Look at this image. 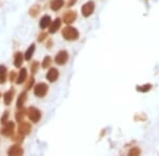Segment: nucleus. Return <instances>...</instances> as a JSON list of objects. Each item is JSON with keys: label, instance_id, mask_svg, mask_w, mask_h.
Wrapping results in <instances>:
<instances>
[{"label": "nucleus", "instance_id": "obj_23", "mask_svg": "<svg viewBox=\"0 0 159 156\" xmlns=\"http://www.w3.org/2000/svg\"><path fill=\"white\" fill-rule=\"evenodd\" d=\"M51 58L49 57V56H47V57H45L43 58V69H47V68H49L50 65H51Z\"/></svg>", "mask_w": 159, "mask_h": 156}, {"label": "nucleus", "instance_id": "obj_7", "mask_svg": "<svg viewBox=\"0 0 159 156\" xmlns=\"http://www.w3.org/2000/svg\"><path fill=\"white\" fill-rule=\"evenodd\" d=\"M76 19V13L73 12V11H68L67 13H65L64 14V17H63V20L65 23L67 24H70L72 23V22L75 21Z\"/></svg>", "mask_w": 159, "mask_h": 156}, {"label": "nucleus", "instance_id": "obj_19", "mask_svg": "<svg viewBox=\"0 0 159 156\" xmlns=\"http://www.w3.org/2000/svg\"><path fill=\"white\" fill-rule=\"evenodd\" d=\"M7 79V68L4 65H0V83H4Z\"/></svg>", "mask_w": 159, "mask_h": 156}, {"label": "nucleus", "instance_id": "obj_3", "mask_svg": "<svg viewBox=\"0 0 159 156\" xmlns=\"http://www.w3.org/2000/svg\"><path fill=\"white\" fill-rule=\"evenodd\" d=\"M47 92H48V86L43 82L36 84L34 88V94L37 97H43L47 94Z\"/></svg>", "mask_w": 159, "mask_h": 156}, {"label": "nucleus", "instance_id": "obj_31", "mask_svg": "<svg viewBox=\"0 0 159 156\" xmlns=\"http://www.w3.org/2000/svg\"><path fill=\"white\" fill-rule=\"evenodd\" d=\"M12 139H14L15 141H18V142H21L22 140H24V139H22V136H21V137H20V136H16V137L12 138Z\"/></svg>", "mask_w": 159, "mask_h": 156}, {"label": "nucleus", "instance_id": "obj_5", "mask_svg": "<svg viewBox=\"0 0 159 156\" xmlns=\"http://www.w3.org/2000/svg\"><path fill=\"white\" fill-rule=\"evenodd\" d=\"M68 60V53L66 51H61V52L57 53V55L55 56V62L57 65H65Z\"/></svg>", "mask_w": 159, "mask_h": 156}, {"label": "nucleus", "instance_id": "obj_21", "mask_svg": "<svg viewBox=\"0 0 159 156\" xmlns=\"http://www.w3.org/2000/svg\"><path fill=\"white\" fill-rule=\"evenodd\" d=\"M25 111L24 109H21V111H18L16 113V121L21 122L22 120L25 118Z\"/></svg>", "mask_w": 159, "mask_h": 156}, {"label": "nucleus", "instance_id": "obj_6", "mask_svg": "<svg viewBox=\"0 0 159 156\" xmlns=\"http://www.w3.org/2000/svg\"><path fill=\"white\" fill-rule=\"evenodd\" d=\"M14 128H15V124L13 121H7V124H4V127L2 129V135L4 136H11L14 132Z\"/></svg>", "mask_w": 159, "mask_h": 156}, {"label": "nucleus", "instance_id": "obj_4", "mask_svg": "<svg viewBox=\"0 0 159 156\" xmlns=\"http://www.w3.org/2000/svg\"><path fill=\"white\" fill-rule=\"evenodd\" d=\"M94 11V3L92 1H89L82 6V14L84 17H89Z\"/></svg>", "mask_w": 159, "mask_h": 156}, {"label": "nucleus", "instance_id": "obj_18", "mask_svg": "<svg viewBox=\"0 0 159 156\" xmlns=\"http://www.w3.org/2000/svg\"><path fill=\"white\" fill-rule=\"evenodd\" d=\"M34 51H35V44H31L30 48H28L27 52H25V60H28V61L31 60V58H32L33 54H34Z\"/></svg>", "mask_w": 159, "mask_h": 156}, {"label": "nucleus", "instance_id": "obj_9", "mask_svg": "<svg viewBox=\"0 0 159 156\" xmlns=\"http://www.w3.org/2000/svg\"><path fill=\"white\" fill-rule=\"evenodd\" d=\"M31 132V124L29 122H20L18 126V133L20 135H28Z\"/></svg>", "mask_w": 159, "mask_h": 156}, {"label": "nucleus", "instance_id": "obj_13", "mask_svg": "<svg viewBox=\"0 0 159 156\" xmlns=\"http://www.w3.org/2000/svg\"><path fill=\"white\" fill-rule=\"evenodd\" d=\"M51 24V17L48 15H45L39 21V27L40 29H47L48 27H50Z\"/></svg>", "mask_w": 159, "mask_h": 156}, {"label": "nucleus", "instance_id": "obj_29", "mask_svg": "<svg viewBox=\"0 0 159 156\" xmlns=\"http://www.w3.org/2000/svg\"><path fill=\"white\" fill-rule=\"evenodd\" d=\"M10 79H11V81L15 80L16 79V73L13 71V72H11V74H10Z\"/></svg>", "mask_w": 159, "mask_h": 156}, {"label": "nucleus", "instance_id": "obj_30", "mask_svg": "<svg viewBox=\"0 0 159 156\" xmlns=\"http://www.w3.org/2000/svg\"><path fill=\"white\" fill-rule=\"evenodd\" d=\"M75 2H76V0H68L67 6H72L73 4H75Z\"/></svg>", "mask_w": 159, "mask_h": 156}, {"label": "nucleus", "instance_id": "obj_32", "mask_svg": "<svg viewBox=\"0 0 159 156\" xmlns=\"http://www.w3.org/2000/svg\"><path fill=\"white\" fill-rule=\"evenodd\" d=\"M0 97H1V94H0Z\"/></svg>", "mask_w": 159, "mask_h": 156}, {"label": "nucleus", "instance_id": "obj_16", "mask_svg": "<svg viewBox=\"0 0 159 156\" xmlns=\"http://www.w3.org/2000/svg\"><path fill=\"white\" fill-rule=\"evenodd\" d=\"M25 100H27V93H25V92H22V93H20L18 99H17V108L21 109L22 107H24Z\"/></svg>", "mask_w": 159, "mask_h": 156}, {"label": "nucleus", "instance_id": "obj_22", "mask_svg": "<svg viewBox=\"0 0 159 156\" xmlns=\"http://www.w3.org/2000/svg\"><path fill=\"white\" fill-rule=\"evenodd\" d=\"M140 154H141V150L139 149V148H137V147L130 149L129 152V155H132V156H138Z\"/></svg>", "mask_w": 159, "mask_h": 156}, {"label": "nucleus", "instance_id": "obj_12", "mask_svg": "<svg viewBox=\"0 0 159 156\" xmlns=\"http://www.w3.org/2000/svg\"><path fill=\"white\" fill-rule=\"evenodd\" d=\"M27 76H28L27 69L22 68L21 70H20L19 74H18V77L16 78V83H17V84H20V83L25 82V79H27Z\"/></svg>", "mask_w": 159, "mask_h": 156}, {"label": "nucleus", "instance_id": "obj_28", "mask_svg": "<svg viewBox=\"0 0 159 156\" xmlns=\"http://www.w3.org/2000/svg\"><path fill=\"white\" fill-rule=\"evenodd\" d=\"M46 37H47V34H46V33H42V34L38 36V41H43Z\"/></svg>", "mask_w": 159, "mask_h": 156}, {"label": "nucleus", "instance_id": "obj_2", "mask_svg": "<svg viewBox=\"0 0 159 156\" xmlns=\"http://www.w3.org/2000/svg\"><path fill=\"white\" fill-rule=\"evenodd\" d=\"M28 116H29L31 121L38 122L40 117H42V113H40V111L38 109L34 108V107H30V108L28 109Z\"/></svg>", "mask_w": 159, "mask_h": 156}, {"label": "nucleus", "instance_id": "obj_26", "mask_svg": "<svg viewBox=\"0 0 159 156\" xmlns=\"http://www.w3.org/2000/svg\"><path fill=\"white\" fill-rule=\"evenodd\" d=\"M33 83H34V78L31 77V78H30V80L27 82V86H25V89H27V90H29V89L31 88V86H33Z\"/></svg>", "mask_w": 159, "mask_h": 156}, {"label": "nucleus", "instance_id": "obj_1", "mask_svg": "<svg viewBox=\"0 0 159 156\" xmlns=\"http://www.w3.org/2000/svg\"><path fill=\"white\" fill-rule=\"evenodd\" d=\"M61 35L66 40L72 41V40H76L79 38V31L73 27H66L61 31Z\"/></svg>", "mask_w": 159, "mask_h": 156}, {"label": "nucleus", "instance_id": "obj_25", "mask_svg": "<svg viewBox=\"0 0 159 156\" xmlns=\"http://www.w3.org/2000/svg\"><path fill=\"white\" fill-rule=\"evenodd\" d=\"M7 117H9V112H4V114L1 117V124H4L7 122Z\"/></svg>", "mask_w": 159, "mask_h": 156}, {"label": "nucleus", "instance_id": "obj_15", "mask_svg": "<svg viewBox=\"0 0 159 156\" xmlns=\"http://www.w3.org/2000/svg\"><path fill=\"white\" fill-rule=\"evenodd\" d=\"M22 61H24V57H22V54L20 52H17L15 54V57H14V65L16 68H20L22 65Z\"/></svg>", "mask_w": 159, "mask_h": 156}, {"label": "nucleus", "instance_id": "obj_27", "mask_svg": "<svg viewBox=\"0 0 159 156\" xmlns=\"http://www.w3.org/2000/svg\"><path fill=\"white\" fill-rule=\"evenodd\" d=\"M32 72L33 73H35L37 71V69H38V62H36V61H34V62H33V65H32Z\"/></svg>", "mask_w": 159, "mask_h": 156}, {"label": "nucleus", "instance_id": "obj_14", "mask_svg": "<svg viewBox=\"0 0 159 156\" xmlns=\"http://www.w3.org/2000/svg\"><path fill=\"white\" fill-rule=\"evenodd\" d=\"M13 96H14V90H10L4 93L3 95V101H4V104L9 106L11 104V102L13 100Z\"/></svg>", "mask_w": 159, "mask_h": 156}, {"label": "nucleus", "instance_id": "obj_10", "mask_svg": "<svg viewBox=\"0 0 159 156\" xmlns=\"http://www.w3.org/2000/svg\"><path fill=\"white\" fill-rule=\"evenodd\" d=\"M58 78V71L57 69H50L49 71H48L47 73V79L50 81V82H54V81L56 80V79Z\"/></svg>", "mask_w": 159, "mask_h": 156}, {"label": "nucleus", "instance_id": "obj_20", "mask_svg": "<svg viewBox=\"0 0 159 156\" xmlns=\"http://www.w3.org/2000/svg\"><path fill=\"white\" fill-rule=\"evenodd\" d=\"M39 11H40V7H39V6H33L30 9V11H29V13H30V15L32 17H36L38 14H39Z\"/></svg>", "mask_w": 159, "mask_h": 156}, {"label": "nucleus", "instance_id": "obj_8", "mask_svg": "<svg viewBox=\"0 0 159 156\" xmlns=\"http://www.w3.org/2000/svg\"><path fill=\"white\" fill-rule=\"evenodd\" d=\"M7 154L11 156H20L24 154V150H22L21 147H19L18 145H12L9 150H7Z\"/></svg>", "mask_w": 159, "mask_h": 156}, {"label": "nucleus", "instance_id": "obj_17", "mask_svg": "<svg viewBox=\"0 0 159 156\" xmlns=\"http://www.w3.org/2000/svg\"><path fill=\"white\" fill-rule=\"evenodd\" d=\"M64 6V0H53L51 2V9L52 11H58Z\"/></svg>", "mask_w": 159, "mask_h": 156}, {"label": "nucleus", "instance_id": "obj_11", "mask_svg": "<svg viewBox=\"0 0 159 156\" xmlns=\"http://www.w3.org/2000/svg\"><path fill=\"white\" fill-rule=\"evenodd\" d=\"M61 20L60 18H56V19L54 20V21L51 22L49 32L51 33V34H53V33L57 32L58 29L61 27Z\"/></svg>", "mask_w": 159, "mask_h": 156}, {"label": "nucleus", "instance_id": "obj_24", "mask_svg": "<svg viewBox=\"0 0 159 156\" xmlns=\"http://www.w3.org/2000/svg\"><path fill=\"white\" fill-rule=\"evenodd\" d=\"M151 88H152V84H144V86H138V91H140V92H148V91H150L151 90Z\"/></svg>", "mask_w": 159, "mask_h": 156}]
</instances>
